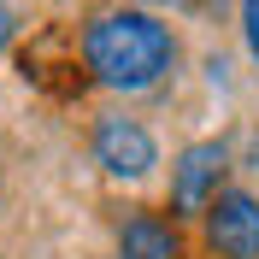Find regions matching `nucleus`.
<instances>
[{
    "label": "nucleus",
    "instance_id": "nucleus-3",
    "mask_svg": "<svg viewBox=\"0 0 259 259\" xmlns=\"http://www.w3.org/2000/svg\"><path fill=\"white\" fill-rule=\"evenodd\" d=\"M230 183V142H189L171 159V218H200Z\"/></svg>",
    "mask_w": 259,
    "mask_h": 259
},
{
    "label": "nucleus",
    "instance_id": "nucleus-7",
    "mask_svg": "<svg viewBox=\"0 0 259 259\" xmlns=\"http://www.w3.org/2000/svg\"><path fill=\"white\" fill-rule=\"evenodd\" d=\"M12 30H18V24H12V6H6V0H0V48H6V41H12Z\"/></svg>",
    "mask_w": 259,
    "mask_h": 259
},
{
    "label": "nucleus",
    "instance_id": "nucleus-6",
    "mask_svg": "<svg viewBox=\"0 0 259 259\" xmlns=\"http://www.w3.org/2000/svg\"><path fill=\"white\" fill-rule=\"evenodd\" d=\"M242 41H247V53L259 65V0H242Z\"/></svg>",
    "mask_w": 259,
    "mask_h": 259
},
{
    "label": "nucleus",
    "instance_id": "nucleus-5",
    "mask_svg": "<svg viewBox=\"0 0 259 259\" xmlns=\"http://www.w3.org/2000/svg\"><path fill=\"white\" fill-rule=\"evenodd\" d=\"M118 259H189L183 224L165 212H130L118 224Z\"/></svg>",
    "mask_w": 259,
    "mask_h": 259
},
{
    "label": "nucleus",
    "instance_id": "nucleus-4",
    "mask_svg": "<svg viewBox=\"0 0 259 259\" xmlns=\"http://www.w3.org/2000/svg\"><path fill=\"white\" fill-rule=\"evenodd\" d=\"M200 230L218 259H259V194L242 183H224L218 200L200 212Z\"/></svg>",
    "mask_w": 259,
    "mask_h": 259
},
{
    "label": "nucleus",
    "instance_id": "nucleus-2",
    "mask_svg": "<svg viewBox=\"0 0 259 259\" xmlns=\"http://www.w3.org/2000/svg\"><path fill=\"white\" fill-rule=\"evenodd\" d=\"M89 153L106 177L118 183H142L153 177V165H159V142H153V130L142 118H124V112H100L95 130H89Z\"/></svg>",
    "mask_w": 259,
    "mask_h": 259
},
{
    "label": "nucleus",
    "instance_id": "nucleus-1",
    "mask_svg": "<svg viewBox=\"0 0 259 259\" xmlns=\"http://www.w3.org/2000/svg\"><path fill=\"white\" fill-rule=\"evenodd\" d=\"M183 59V41L165 18L142 12V6H112V12L89 18L82 30V65L100 89L112 95H147L159 89Z\"/></svg>",
    "mask_w": 259,
    "mask_h": 259
}]
</instances>
